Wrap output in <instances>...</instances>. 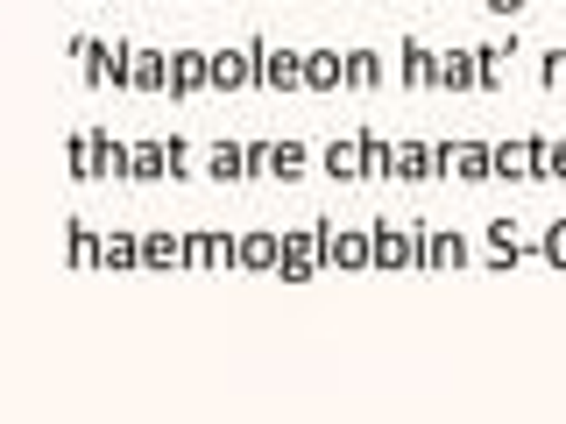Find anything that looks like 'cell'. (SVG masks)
<instances>
[{
	"mask_svg": "<svg viewBox=\"0 0 566 424\" xmlns=\"http://www.w3.org/2000/svg\"><path fill=\"white\" fill-rule=\"evenodd\" d=\"M255 64H262L255 78L270 85V93H297V85H305V57H291V50H262L255 43Z\"/></svg>",
	"mask_w": 566,
	"mask_h": 424,
	"instance_id": "cell-1",
	"label": "cell"
},
{
	"mask_svg": "<svg viewBox=\"0 0 566 424\" xmlns=\"http://www.w3.org/2000/svg\"><path fill=\"white\" fill-rule=\"evenodd\" d=\"M248 78H255V43H248V50H220V57H206V85H220V93H241Z\"/></svg>",
	"mask_w": 566,
	"mask_h": 424,
	"instance_id": "cell-2",
	"label": "cell"
},
{
	"mask_svg": "<svg viewBox=\"0 0 566 424\" xmlns=\"http://www.w3.org/2000/svg\"><path fill=\"white\" fill-rule=\"evenodd\" d=\"M432 85H447V93L482 85V50H447V57H432Z\"/></svg>",
	"mask_w": 566,
	"mask_h": 424,
	"instance_id": "cell-3",
	"label": "cell"
},
{
	"mask_svg": "<svg viewBox=\"0 0 566 424\" xmlns=\"http://www.w3.org/2000/svg\"><path fill=\"white\" fill-rule=\"evenodd\" d=\"M368 262H376V269H411V262H418V234L376 226V234H368Z\"/></svg>",
	"mask_w": 566,
	"mask_h": 424,
	"instance_id": "cell-4",
	"label": "cell"
},
{
	"mask_svg": "<svg viewBox=\"0 0 566 424\" xmlns=\"http://www.w3.org/2000/svg\"><path fill=\"white\" fill-rule=\"evenodd\" d=\"M276 269L291 276V283H305V276L318 269V226H312V234H283V255H276Z\"/></svg>",
	"mask_w": 566,
	"mask_h": 424,
	"instance_id": "cell-5",
	"label": "cell"
},
{
	"mask_svg": "<svg viewBox=\"0 0 566 424\" xmlns=\"http://www.w3.org/2000/svg\"><path fill=\"white\" fill-rule=\"evenodd\" d=\"M318 262H340V269H368V234H326V226H318Z\"/></svg>",
	"mask_w": 566,
	"mask_h": 424,
	"instance_id": "cell-6",
	"label": "cell"
},
{
	"mask_svg": "<svg viewBox=\"0 0 566 424\" xmlns=\"http://www.w3.org/2000/svg\"><path fill=\"white\" fill-rule=\"evenodd\" d=\"M128 85L164 93V85H170V57H156V50H128Z\"/></svg>",
	"mask_w": 566,
	"mask_h": 424,
	"instance_id": "cell-7",
	"label": "cell"
},
{
	"mask_svg": "<svg viewBox=\"0 0 566 424\" xmlns=\"http://www.w3.org/2000/svg\"><path fill=\"white\" fill-rule=\"evenodd\" d=\"M276 255H283V234H241L234 241V262H241V269H276Z\"/></svg>",
	"mask_w": 566,
	"mask_h": 424,
	"instance_id": "cell-8",
	"label": "cell"
},
{
	"mask_svg": "<svg viewBox=\"0 0 566 424\" xmlns=\"http://www.w3.org/2000/svg\"><path fill=\"white\" fill-rule=\"evenodd\" d=\"M185 262V234H142V269H177Z\"/></svg>",
	"mask_w": 566,
	"mask_h": 424,
	"instance_id": "cell-9",
	"label": "cell"
},
{
	"mask_svg": "<svg viewBox=\"0 0 566 424\" xmlns=\"http://www.w3.org/2000/svg\"><path fill=\"white\" fill-rule=\"evenodd\" d=\"M185 262H199V269L234 262V241H227V234H185Z\"/></svg>",
	"mask_w": 566,
	"mask_h": 424,
	"instance_id": "cell-10",
	"label": "cell"
},
{
	"mask_svg": "<svg viewBox=\"0 0 566 424\" xmlns=\"http://www.w3.org/2000/svg\"><path fill=\"white\" fill-rule=\"evenodd\" d=\"M199 85H206V57H199V50H177V57H170V85H164V93H199Z\"/></svg>",
	"mask_w": 566,
	"mask_h": 424,
	"instance_id": "cell-11",
	"label": "cell"
},
{
	"mask_svg": "<svg viewBox=\"0 0 566 424\" xmlns=\"http://www.w3.org/2000/svg\"><path fill=\"white\" fill-rule=\"evenodd\" d=\"M99 262H106V269H142V234H106Z\"/></svg>",
	"mask_w": 566,
	"mask_h": 424,
	"instance_id": "cell-12",
	"label": "cell"
},
{
	"mask_svg": "<svg viewBox=\"0 0 566 424\" xmlns=\"http://www.w3.org/2000/svg\"><path fill=\"white\" fill-rule=\"evenodd\" d=\"M340 78H347V85H361V93H368V85H382V57H376V50H347Z\"/></svg>",
	"mask_w": 566,
	"mask_h": 424,
	"instance_id": "cell-13",
	"label": "cell"
},
{
	"mask_svg": "<svg viewBox=\"0 0 566 424\" xmlns=\"http://www.w3.org/2000/svg\"><path fill=\"white\" fill-rule=\"evenodd\" d=\"M305 85H312V93H333V85H340V57H333V50H312V57H305Z\"/></svg>",
	"mask_w": 566,
	"mask_h": 424,
	"instance_id": "cell-14",
	"label": "cell"
},
{
	"mask_svg": "<svg viewBox=\"0 0 566 424\" xmlns=\"http://www.w3.org/2000/svg\"><path fill=\"white\" fill-rule=\"evenodd\" d=\"M389 170H397V149L382 135H361V177H389Z\"/></svg>",
	"mask_w": 566,
	"mask_h": 424,
	"instance_id": "cell-15",
	"label": "cell"
},
{
	"mask_svg": "<svg viewBox=\"0 0 566 424\" xmlns=\"http://www.w3.org/2000/svg\"><path fill=\"white\" fill-rule=\"evenodd\" d=\"M326 170L340 177V184H347V177H361V141H333V149H326Z\"/></svg>",
	"mask_w": 566,
	"mask_h": 424,
	"instance_id": "cell-16",
	"label": "cell"
},
{
	"mask_svg": "<svg viewBox=\"0 0 566 424\" xmlns=\"http://www.w3.org/2000/svg\"><path fill=\"white\" fill-rule=\"evenodd\" d=\"M453 170L468 177V184H482V177H489V141H468V149H453Z\"/></svg>",
	"mask_w": 566,
	"mask_h": 424,
	"instance_id": "cell-17",
	"label": "cell"
},
{
	"mask_svg": "<svg viewBox=\"0 0 566 424\" xmlns=\"http://www.w3.org/2000/svg\"><path fill=\"white\" fill-rule=\"evenodd\" d=\"M397 78L403 85H424V78H432V50H424V43H403V71H397Z\"/></svg>",
	"mask_w": 566,
	"mask_h": 424,
	"instance_id": "cell-18",
	"label": "cell"
},
{
	"mask_svg": "<svg viewBox=\"0 0 566 424\" xmlns=\"http://www.w3.org/2000/svg\"><path fill=\"white\" fill-rule=\"evenodd\" d=\"M164 170H170V149H156V141L128 156V177H164Z\"/></svg>",
	"mask_w": 566,
	"mask_h": 424,
	"instance_id": "cell-19",
	"label": "cell"
},
{
	"mask_svg": "<svg viewBox=\"0 0 566 424\" xmlns=\"http://www.w3.org/2000/svg\"><path fill=\"white\" fill-rule=\"evenodd\" d=\"M305 163H312V156L297 149V141H276V149H270V170H276V177H297Z\"/></svg>",
	"mask_w": 566,
	"mask_h": 424,
	"instance_id": "cell-20",
	"label": "cell"
},
{
	"mask_svg": "<svg viewBox=\"0 0 566 424\" xmlns=\"http://www.w3.org/2000/svg\"><path fill=\"white\" fill-rule=\"evenodd\" d=\"M489 177H503V184H510V177H524V149H510V141H503V149H489Z\"/></svg>",
	"mask_w": 566,
	"mask_h": 424,
	"instance_id": "cell-21",
	"label": "cell"
},
{
	"mask_svg": "<svg viewBox=\"0 0 566 424\" xmlns=\"http://www.w3.org/2000/svg\"><path fill=\"white\" fill-rule=\"evenodd\" d=\"M206 170H212V177H220V184H227V177H241L248 163H241V149H227V141H220V149L206 156Z\"/></svg>",
	"mask_w": 566,
	"mask_h": 424,
	"instance_id": "cell-22",
	"label": "cell"
},
{
	"mask_svg": "<svg viewBox=\"0 0 566 424\" xmlns=\"http://www.w3.org/2000/svg\"><path fill=\"white\" fill-rule=\"evenodd\" d=\"M397 170L403 177H424V170H432V149H397Z\"/></svg>",
	"mask_w": 566,
	"mask_h": 424,
	"instance_id": "cell-23",
	"label": "cell"
},
{
	"mask_svg": "<svg viewBox=\"0 0 566 424\" xmlns=\"http://www.w3.org/2000/svg\"><path fill=\"white\" fill-rule=\"evenodd\" d=\"M538 255H545V262H553V269H566V220L553 226V234H545V247H538Z\"/></svg>",
	"mask_w": 566,
	"mask_h": 424,
	"instance_id": "cell-24",
	"label": "cell"
},
{
	"mask_svg": "<svg viewBox=\"0 0 566 424\" xmlns=\"http://www.w3.org/2000/svg\"><path fill=\"white\" fill-rule=\"evenodd\" d=\"M545 177H559V184H566V141H553V135H545Z\"/></svg>",
	"mask_w": 566,
	"mask_h": 424,
	"instance_id": "cell-25",
	"label": "cell"
},
{
	"mask_svg": "<svg viewBox=\"0 0 566 424\" xmlns=\"http://www.w3.org/2000/svg\"><path fill=\"white\" fill-rule=\"evenodd\" d=\"M545 85H566V50H553V57H545Z\"/></svg>",
	"mask_w": 566,
	"mask_h": 424,
	"instance_id": "cell-26",
	"label": "cell"
},
{
	"mask_svg": "<svg viewBox=\"0 0 566 424\" xmlns=\"http://www.w3.org/2000/svg\"><path fill=\"white\" fill-rule=\"evenodd\" d=\"M524 8V0H489V14H517Z\"/></svg>",
	"mask_w": 566,
	"mask_h": 424,
	"instance_id": "cell-27",
	"label": "cell"
}]
</instances>
